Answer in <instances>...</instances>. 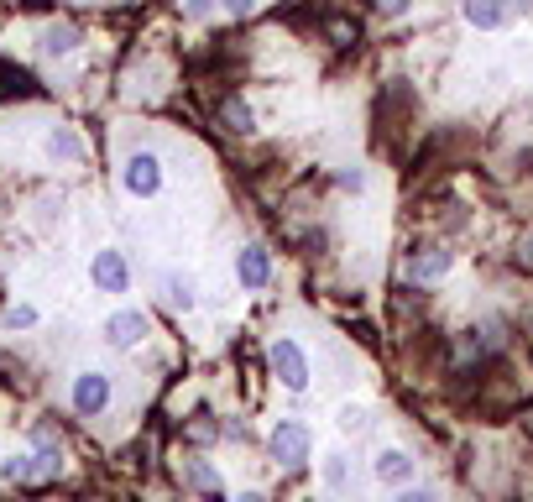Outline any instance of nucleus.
Instances as JSON below:
<instances>
[{"label":"nucleus","instance_id":"393cba45","mask_svg":"<svg viewBox=\"0 0 533 502\" xmlns=\"http://www.w3.org/2000/svg\"><path fill=\"white\" fill-rule=\"evenodd\" d=\"M225 6H230V11H236V16H246L251 6H257V0H225Z\"/></svg>","mask_w":533,"mask_h":502},{"label":"nucleus","instance_id":"2eb2a0df","mask_svg":"<svg viewBox=\"0 0 533 502\" xmlns=\"http://www.w3.org/2000/svg\"><path fill=\"white\" fill-rule=\"evenodd\" d=\"M183 482L199 487V492H220V476L204 466V461H183Z\"/></svg>","mask_w":533,"mask_h":502},{"label":"nucleus","instance_id":"412c9836","mask_svg":"<svg viewBox=\"0 0 533 502\" xmlns=\"http://www.w3.org/2000/svg\"><path fill=\"white\" fill-rule=\"evenodd\" d=\"M408 6L413 0H372V11H382V16H408Z\"/></svg>","mask_w":533,"mask_h":502},{"label":"nucleus","instance_id":"f03ea898","mask_svg":"<svg viewBox=\"0 0 533 502\" xmlns=\"http://www.w3.org/2000/svg\"><path fill=\"white\" fill-rule=\"evenodd\" d=\"M267 361H272V372L283 377L288 393H304V387H309V356L298 351L293 340H272V346H267Z\"/></svg>","mask_w":533,"mask_h":502},{"label":"nucleus","instance_id":"0eeeda50","mask_svg":"<svg viewBox=\"0 0 533 502\" xmlns=\"http://www.w3.org/2000/svg\"><path fill=\"white\" fill-rule=\"evenodd\" d=\"M236 272H241L246 288H267V283H272V257H267L262 246H246L241 262H236Z\"/></svg>","mask_w":533,"mask_h":502},{"label":"nucleus","instance_id":"4468645a","mask_svg":"<svg viewBox=\"0 0 533 502\" xmlns=\"http://www.w3.org/2000/svg\"><path fill=\"white\" fill-rule=\"evenodd\" d=\"M377 476H382V482H408L413 461H408L403 450H382V455H377Z\"/></svg>","mask_w":533,"mask_h":502},{"label":"nucleus","instance_id":"b1692460","mask_svg":"<svg viewBox=\"0 0 533 502\" xmlns=\"http://www.w3.org/2000/svg\"><path fill=\"white\" fill-rule=\"evenodd\" d=\"M210 6H215V0H183V11H194V16H199V11H210Z\"/></svg>","mask_w":533,"mask_h":502},{"label":"nucleus","instance_id":"423d86ee","mask_svg":"<svg viewBox=\"0 0 533 502\" xmlns=\"http://www.w3.org/2000/svg\"><path fill=\"white\" fill-rule=\"evenodd\" d=\"M147 335V314L142 309H121V314H110L105 319V340H110V346H136V340H142Z\"/></svg>","mask_w":533,"mask_h":502},{"label":"nucleus","instance_id":"dca6fc26","mask_svg":"<svg viewBox=\"0 0 533 502\" xmlns=\"http://www.w3.org/2000/svg\"><path fill=\"white\" fill-rule=\"evenodd\" d=\"M6 325H11V330H32V325H37V309H32V304H11V309H6Z\"/></svg>","mask_w":533,"mask_h":502},{"label":"nucleus","instance_id":"a211bd4d","mask_svg":"<svg viewBox=\"0 0 533 502\" xmlns=\"http://www.w3.org/2000/svg\"><path fill=\"white\" fill-rule=\"evenodd\" d=\"M168 299H173L178 309H194V288H189V278H168Z\"/></svg>","mask_w":533,"mask_h":502},{"label":"nucleus","instance_id":"f3484780","mask_svg":"<svg viewBox=\"0 0 533 502\" xmlns=\"http://www.w3.org/2000/svg\"><path fill=\"white\" fill-rule=\"evenodd\" d=\"M0 476H6V482H27V476H32V455H11V461L0 466Z\"/></svg>","mask_w":533,"mask_h":502},{"label":"nucleus","instance_id":"5701e85b","mask_svg":"<svg viewBox=\"0 0 533 502\" xmlns=\"http://www.w3.org/2000/svg\"><path fill=\"white\" fill-rule=\"evenodd\" d=\"M340 189H351V194H361V189H366V178H361V173H340Z\"/></svg>","mask_w":533,"mask_h":502},{"label":"nucleus","instance_id":"9d476101","mask_svg":"<svg viewBox=\"0 0 533 502\" xmlns=\"http://www.w3.org/2000/svg\"><path fill=\"white\" fill-rule=\"evenodd\" d=\"M74 48H79V27H68V21H53V27L42 32V53H48V58H63Z\"/></svg>","mask_w":533,"mask_h":502},{"label":"nucleus","instance_id":"ddd939ff","mask_svg":"<svg viewBox=\"0 0 533 502\" xmlns=\"http://www.w3.org/2000/svg\"><path fill=\"white\" fill-rule=\"evenodd\" d=\"M324 37H330L335 48H356V42H361V21L356 16H330V21H324Z\"/></svg>","mask_w":533,"mask_h":502},{"label":"nucleus","instance_id":"39448f33","mask_svg":"<svg viewBox=\"0 0 533 502\" xmlns=\"http://www.w3.org/2000/svg\"><path fill=\"white\" fill-rule=\"evenodd\" d=\"M89 278H95L100 293H126L131 288V272L121 262V251H100V257L89 262Z\"/></svg>","mask_w":533,"mask_h":502},{"label":"nucleus","instance_id":"a878e982","mask_svg":"<svg viewBox=\"0 0 533 502\" xmlns=\"http://www.w3.org/2000/svg\"><path fill=\"white\" fill-rule=\"evenodd\" d=\"M398 502H434V497H429V492H403Z\"/></svg>","mask_w":533,"mask_h":502},{"label":"nucleus","instance_id":"6e6552de","mask_svg":"<svg viewBox=\"0 0 533 502\" xmlns=\"http://www.w3.org/2000/svg\"><path fill=\"white\" fill-rule=\"evenodd\" d=\"M450 251L445 246H429V251H419V257H413L408 262V272H413V283H434V278H445V272H450Z\"/></svg>","mask_w":533,"mask_h":502},{"label":"nucleus","instance_id":"6ab92c4d","mask_svg":"<svg viewBox=\"0 0 533 502\" xmlns=\"http://www.w3.org/2000/svg\"><path fill=\"white\" fill-rule=\"evenodd\" d=\"M340 429H345V435H361V429H366V408H340Z\"/></svg>","mask_w":533,"mask_h":502},{"label":"nucleus","instance_id":"20e7f679","mask_svg":"<svg viewBox=\"0 0 533 502\" xmlns=\"http://www.w3.org/2000/svg\"><path fill=\"white\" fill-rule=\"evenodd\" d=\"M105 403H110V377L105 372H79V382H74V408L79 414H105Z\"/></svg>","mask_w":533,"mask_h":502},{"label":"nucleus","instance_id":"4be33fe9","mask_svg":"<svg viewBox=\"0 0 533 502\" xmlns=\"http://www.w3.org/2000/svg\"><path fill=\"white\" fill-rule=\"evenodd\" d=\"M518 267H523V272H533V236H523V241H518Z\"/></svg>","mask_w":533,"mask_h":502},{"label":"nucleus","instance_id":"f8f14e48","mask_svg":"<svg viewBox=\"0 0 533 502\" xmlns=\"http://www.w3.org/2000/svg\"><path fill=\"white\" fill-rule=\"evenodd\" d=\"M48 152L58 157V163H79V157H84V142H79V131L58 126V131L48 136Z\"/></svg>","mask_w":533,"mask_h":502},{"label":"nucleus","instance_id":"f257e3e1","mask_svg":"<svg viewBox=\"0 0 533 502\" xmlns=\"http://www.w3.org/2000/svg\"><path fill=\"white\" fill-rule=\"evenodd\" d=\"M267 455L277 466L298 471V466H309V455H314V435L298 419H283V424H272V435H267Z\"/></svg>","mask_w":533,"mask_h":502},{"label":"nucleus","instance_id":"bb28decb","mask_svg":"<svg viewBox=\"0 0 533 502\" xmlns=\"http://www.w3.org/2000/svg\"><path fill=\"white\" fill-rule=\"evenodd\" d=\"M236 502H267L262 492H246V497H236Z\"/></svg>","mask_w":533,"mask_h":502},{"label":"nucleus","instance_id":"7ed1b4c3","mask_svg":"<svg viewBox=\"0 0 533 502\" xmlns=\"http://www.w3.org/2000/svg\"><path fill=\"white\" fill-rule=\"evenodd\" d=\"M126 194H136V199H152L157 189H162V163H157V157L152 152H136L131 157V163H126Z\"/></svg>","mask_w":533,"mask_h":502},{"label":"nucleus","instance_id":"1a4fd4ad","mask_svg":"<svg viewBox=\"0 0 533 502\" xmlns=\"http://www.w3.org/2000/svg\"><path fill=\"white\" fill-rule=\"evenodd\" d=\"M220 126L236 131V136H251V131H257V116H251V105L241 95H225L220 100Z\"/></svg>","mask_w":533,"mask_h":502},{"label":"nucleus","instance_id":"9b49d317","mask_svg":"<svg viewBox=\"0 0 533 502\" xmlns=\"http://www.w3.org/2000/svg\"><path fill=\"white\" fill-rule=\"evenodd\" d=\"M502 0H466V21L471 27H481V32H492V27H502Z\"/></svg>","mask_w":533,"mask_h":502},{"label":"nucleus","instance_id":"aec40b11","mask_svg":"<svg viewBox=\"0 0 533 502\" xmlns=\"http://www.w3.org/2000/svg\"><path fill=\"white\" fill-rule=\"evenodd\" d=\"M215 435H220V429L210 424V414H194V424H189V440H199V445H204V440H215Z\"/></svg>","mask_w":533,"mask_h":502}]
</instances>
